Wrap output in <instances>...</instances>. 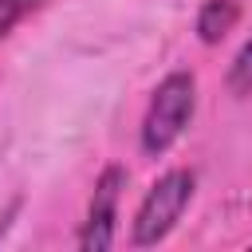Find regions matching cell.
I'll return each mask as SVG.
<instances>
[{
    "label": "cell",
    "instance_id": "3",
    "mask_svg": "<svg viewBox=\"0 0 252 252\" xmlns=\"http://www.w3.org/2000/svg\"><path fill=\"white\" fill-rule=\"evenodd\" d=\"M126 189V165H106L94 181L87 220L79 228V248L83 252H106L118 236V197Z\"/></svg>",
    "mask_w": 252,
    "mask_h": 252
},
{
    "label": "cell",
    "instance_id": "5",
    "mask_svg": "<svg viewBox=\"0 0 252 252\" xmlns=\"http://www.w3.org/2000/svg\"><path fill=\"white\" fill-rule=\"evenodd\" d=\"M228 91L232 94H252V39L236 51V59L228 67Z\"/></svg>",
    "mask_w": 252,
    "mask_h": 252
},
{
    "label": "cell",
    "instance_id": "2",
    "mask_svg": "<svg viewBox=\"0 0 252 252\" xmlns=\"http://www.w3.org/2000/svg\"><path fill=\"white\" fill-rule=\"evenodd\" d=\"M193 193H197V173H193V169H165V173L146 189V197H142V205H138V213H134L130 240H134L138 248L161 244V240L177 228V220H181V213L189 209Z\"/></svg>",
    "mask_w": 252,
    "mask_h": 252
},
{
    "label": "cell",
    "instance_id": "4",
    "mask_svg": "<svg viewBox=\"0 0 252 252\" xmlns=\"http://www.w3.org/2000/svg\"><path fill=\"white\" fill-rule=\"evenodd\" d=\"M240 20V4L236 0H205L197 8V39L201 43H220Z\"/></svg>",
    "mask_w": 252,
    "mask_h": 252
},
{
    "label": "cell",
    "instance_id": "1",
    "mask_svg": "<svg viewBox=\"0 0 252 252\" xmlns=\"http://www.w3.org/2000/svg\"><path fill=\"white\" fill-rule=\"evenodd\" d=\"M193 110H197V75L193 71H169L150 94V106H146V118H142V134H138L142 154L146 158H161L165 150H173V142L193 122Z\"/></svg>",
    "mask_w": 252,
    "mask_h": 252
},
{
    "label": "cell",
    "instance_id": "7",
    "mask_svg": "<svg viewBox=\"0 0 252 252\" xmlns=\"http://www.w3.org/2000/svg\"><path fill=\"white\" fill-rule=\"evenodd\" d=\"M16 213H20V197H16V201H8V205H4V213H0V236H4V232H8V224H12V217H16Z\"/></svg>",
    "mask_w": 252,
    "mask_h": 252
},
{
    "label": "cell",
    "instance_id": "6",
    "mask_svg": "<svg viewBox=\"0 0 252 252\" xmlns=\"http://www.w3.org/2000/svg\"><path fill=\"white\" fill-rule=\"evenodd\" d=\"M35 8V0H0V43L8 39V32Z\"/></svg>",
    "mask_w": 252,
    "mask_h": 252
}]
</instances>
